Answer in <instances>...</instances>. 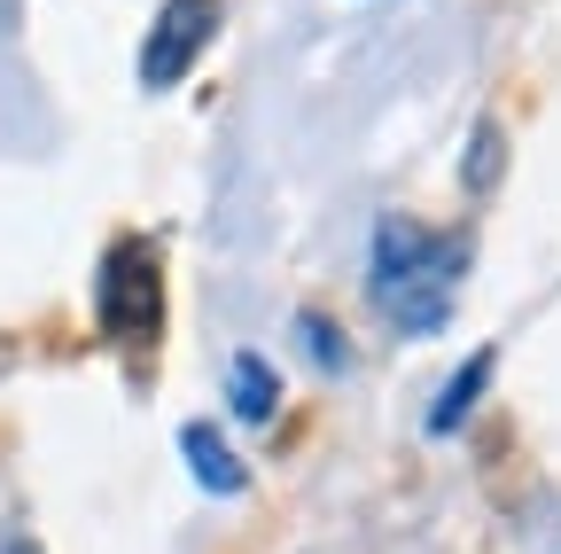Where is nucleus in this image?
<instances>
[{
    "label": "nucleus",
    "instance_id": "f257e3e1",
    "mask_svg": "<svg viewBox=\"0 0 561 554\" xmlns=\"http://www.w3.org/2000/svg\"><path fill=\"white\" fill-rule=\"evenodd\" d=\"M476 242L460 227H421L405 212H390L367 242V297L398 336H445L460 313V273H468Z\"/></svg>",
    "mask_w": 561,
    "mask_h": 554
},
{
    "label": "nucleus",
    "instance_id": "f03ea898",
    "mask_svg": "<svg viewBox=\"0 0 561 554\" xmlns=\"http://www.w3.org/2000/svg\"><path fill=\"white\" fill-rule=\"evenodd\" d=\"M94 328L110 343H125V352H140V343H157L164 328V258L149 235H117L94 265Z\"/></svg>",
    "mask_w": 561,
    "mask_h": 554
},
{
    "label": "nucleus",
    "instance_id": "7ed1b4c3",
    "mask_svg": "<svg viewBox=\"0 0 561 554\" xmlns=\"http://www.w3.org/2000/svg\"><path fill=\"white\" fill-rule=\"evenodd\" d=\"M210 39H219V0H164L157 24H149V39H140V55H133L140 94L187 87V71L210 55Z\"/></svg>",
    "mask_w": 561,
    "mask_h": 554
},
{
    "label": "nucleus",
    "instance_id": "20e7f679",
    "mask_svg": "<svg viewBox=\"0 0 561 554\" xmlns=\"http://www.w3.org/2000/svg\"><path fill=\"white\" fill-rule=\"evenodd\" d=\"M180 461H187V476L203 484L210 500H242V493H250L242 453H234L219 430H210V422H187V430H180Z\"/></svg>",
    "mask_w": 561,
    "mask_h": 554
},
{
    "label": "nucleus",
    "instance_id": "39448f33",
    "mask_svg": "<svg viewBox=\"0 0 561 554\" xmlns=\"http://www.w3.org/2000/svg\"><path fill=\"white\" fill-rule=\"evenodd\" d=\"M227 414L242 430H273V414H280V375L265 352H234L227 360Z\"/></svg>",
    "mask_w": 561,
    "mask_h": 554
},
{
    "label": "nucleus",
    "instance_id": "423d86ee",
    "mask_svg": "<svg viewBox=\"0 0 561 554\" xmlns=\"http://www.w3.org/2000/svg\"><path fill=\"white\" fill-rule=\"evenodd\" d=\"M491 368H500V352H491V343H476L468 352V368L460 375H445V391L430 398V438H453L468 414H476V398L491 391Z\"/></svg>",
    "mask_w": 561,
    "mask_h": 554
},
{
    "label": "nucleus",
    "instance_id": "0eeeda50",
    "mask_svg": "<svg viewBox=\"0 0 561 554\" xmlns=\"http://www.w3.org/2000/svg\"><path fill=\"white\" fill-rule=\"evenodd\" d=\"M500 172H507V125H500V117H476L468 157H460V188H468V195H491V188H500Z\"/></svg>",
    "mask_w": 561,
    "mask_h": 554
},
{
    "label": "nucleus",
    "instance_id": "6e6552de",
    "mask_svg": "<svg viewBox=\"0 0 561 554\" xmlns=\"http://www.w3.org/2000/svg\"><path fill=\"white\" fill-rule=\"evenodd\" d=\"M289 336L305 343V360H312L320 375H343V368H351V343H343V328H335L328 313H312V305H305V313L289 320Z\"/></svg>",
    "mask_w": 561,
    "mask_h": 554
},
{
    "label": "nucleus",
    "instance_id": "1a4fd4ad",
    "mask_svg": "<svg viewBox=\"0 0 561 554\" xmlns=\"http://www.w3.org/2000/svg\"><path fill=\"white\" fill-rule=\"evenodd\" d=\"M9 554H39V546H32V539H16V546H9Z\"/></svg>",
    "mask_w": 561,
    "mask_h": 554
}]
</instances>
